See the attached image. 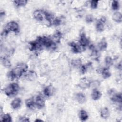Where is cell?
Instances as JSON below:
<instances>
[{
    "instance_id": "cell-1",
    "label": "cell",
    "mask_w": 122,
    "mask_h": 122,
    "mask_svg": "<svg viewBox=\"0 0 122 122\" xmlns=\"http://www.w3.org/2000/svg\"><path fill=\"white\" fill-rule=\"evenodd\" d=\"M28 65L24 63H21L17 66L8 73V77L10 79L13 80L20 77L23 73L27 71Z\"/></svg>"
},
{
    "instance_id": "cell-2",
    "label": "cell",
    "mask_w": 122,
    "mask_h": 122,
    "mask_svg": "<svg viewBox=\"0 0 122 122\" xmlns=\"http://www.w3.org/2000/svg\"><path fill=\"white\" fill-rule=\"evenodd\" d=\"M19 90V86L16 83H12L9 84L4 89L5 93L8 96H12L16 95Z\"/></svg>"
},
{
    "instance_id": "cell-3",
    "label": "cell",
    "mask_w": 122,
    "mask_h": 122,
    "mask_svg": "<svg viewBox=\"0 0 122 122\" xmlns=\"http://www.w3.org/2000/svg\"><path fill=\"white\" fill-rule=\"evenodd\" d=\"M38 39L43 47L52 49L55 48V44L51 38L47 37H38Z\"/></svg>"
},
{
    "instance_id": "cell-4",
    "label": "cell",
    "mask_w": 122,
    "mask_h": 122,
    "mask_svg": "<svg viewBox=\"0 0 122 122\" xmlns=\"http://www.w3.org/2000/svg\"><path fill=\"white\" fill-rule=\"evenodd\" d=\"M19 27L18 24L15 21H12L9 22L6 24L4 30L8 33L9 31H13L16 32L19 31Z\"/></svg>"
},
{
    "instance_id": "cell-5",
    "label": "cell",
    "mask_w": 122,
    "mask_h": 122,
    "mask_svg": "<svg viewBox=\"0 0 122 122\" xmlns=\"http://www.w3.org/2000/svg\"><path fill=\"white\" fill-rule=\"evenodd\" d=\"M46 12L41 10H37L33 13V17L39 21H42L45 19L46 20Z\"/></svg>"
},
{
    "instance_id": "cell-6",
    "label": "cell",
    "mask_w": 122,
    "mask_h": 122,
    "mask_svg": "<svg viewBox=\"0 0 122 122\" xmlns=\"http://www.w3.org/2000/svg\"><path fill=\"white\" fill-rule=\"evenodd\" d=\"M106 21V19L105 17H102L98 20L96 24V29L97 31L101 32L104 30Z\"/></svg>"
},
{
    "instance_id": "cell-7",
    "label": "cell",
    "mask_w": 122,
    "mask_h": 122,
    "mask_svg": "<svg viewBox=\"0 0 122 122\" xmlns=\"http://www.w3.org/2000/svg\"><path fill=\"white\" fill-rule=\"evenodd\" d=\"M35 103L36 106L39 109L42 108L45 105V100L43 96L41 95H38L35 101Z\"/></svg>"
},
{
    "instance_id": "cell-8",
    "label": "cell",
    "mask_w": 122,
    "mask_h": 122,
    "mask_svg": "<svg viewBox=\"0 0 122 122\" xmlns=\"http://www.w3.org/2000/svg\"><path fill=\"white\" fill-rule=\"evenodd\" d=\"M70 45L73 51L76 53L81 52L84 49V48L81 46L80 44H76L74 42H71Z\"/></svg>"
},
{
    "instance_id": "cell-9",
    "label": "cell",
    "mask_w": 122,
    "mask_h": 122,
    "mask_svg": "<svg viewBox=\"0 0 122 122\" xmlns=\"http://www.w3.org/2000/svg\"><path fill=\"white\" fill-rule=\"evenodd\" d=\"M90 82L86 78H83L81 79L79 83V87L83 89L88 88L90 86Z\"/></svg>"
},
{
    "instance_id": "cell-10",
    "label": "cell",
    "mask_w": 122,
    "mask_h": 122,
    "mask_svg": "<svg viewBox=\"0 0 122 122\" xmlns=\"http://www.w3.org/2000/svg\"><path fill=\"white\" fill-rule=\"evenodd\" d=\"M79 43H80V44L84 48L89 45V41L88 39L86 37L85 34L83 33H81L80 35Z\"/></svg>"
},
{
    "instance_id": "cell-11",
    "label": "cell",
    "mask_w": 122,
    "mask_h": 122,
    "mask_svg": "<svg viewBox=\"0 0 122 122\" xmlns=\"http://www.w3.org/2000/svg\"><path fill=\"white\" fill-rule=\"evenodd\" d=\"M54 87L50 85L46 87H45L43 90L44 94L47 97H50L53 95L54 92Z\"/></svg>"
},
{
    "instance_id": "cell-12",
    "label": "cell",
    "mask_w": 122,
    "mask_h": 122,
    "mask_svg": "<svg viewBox=\"0 0 122 122\" xmlns=\"http://www.w3.org/2000/svg\"><path fill=\"white\" fill-rule=\"evenodd\" d=\"M25 77L28 80L33 81L36 78L37 75L35 71H29L27 72H26V73L25 74Z\"/></svg>"
},
{
    "instance_id": "cell-13",
    "label": "cell",
    "mask_w": 122,
    "mask_h": 122,
    "mask_svg": "<svg viewBox=\"0 0 122 122\" xmlns=\"http://www.w3.org/2000/svg\"><path fill=\"white\" fill-rule=\"evenodd\" d=\"M21 101L20 98H16L14 99L11 102V106L14 109L19 108L21 105Z\"/></svg>"
},
{
    "instance_id": "cell-14",
    "label": "cell",
    "mask_w": 122,
    "mask_h": 122,
    "mask_svg": "<svg viewBox=\"0 0 122 122\" xmlns=\"http://www.w3.org/2000/svg\"><path fill=\"white\" fill-rule=\"evenodd\" d=\"M122 94L121 93H114L112 94L111 97V100L113 102L120 103L122 102Z\"/></svg>"
},
{
    "instance_id": "cell-15",
    "label": "cell",
    "mask_w": 122,
    "mask_h": 122,
    "mask_svg": "<svg viewBox=\"0 0 122 122\" xmlns=\"http://www.w3.org/2000/svg\"><path fill=\"white\" fill-rule=\"evenodd\" d=\"M76 99L80 103H83L86 101V97L82 93H78L76 95Z\"/></svg>"
},
{
    "instance_id": "cell-16",
    "label": "cell",
    "mask_w": 122,
    "mask_h": 122,
    "mask_svg": "<svg viewBox=\"0 0 122 122\" xmlns=\"http://www.w3.org/2000/svg\"><path fill=\"white\" fill-rule=\"evenodd\" d=\"M112 19L116 22H121L122 20V15L120 12H115L112 15Z\"/></svg>"
},
{
    "instance_id": "cell-17",
    "label": "cell",
    "mask_w": 122,
    "mask_h": 122,
    "mask_svg": "<svg viewBox=\"0 0 122 122\" xmlns=\"http://www.w3.org/2000/svg\"><path fill=\"white\" fill-rule=\"evenodd\" d=\"M26 106L31 109H34L36 107L35 101L32 98H30L26 101Z\"/></svg>"
},
{
    "instance_id": "cell-18",
    "label": "cell",
    "mask_w": 122,
    "mask_h": 122,
    "mask_svg": "<svg viewBox=\"0 0 122 122\" xmlns=\"http://www.w3.org/2000/svg\"><path fill=\"white\" fill-rule=\"evenodd\" d=\"M102 94L100 91L96 89H94L92 91V99L94 100H97L99 99L101 97Z\"/></svg>"
},
{
    "instance_id": "cell-19",
    "label": "cell",
    "mask_w": 122,
    "mask_h": 122,
    "mask_svg": "<svg viewBox=\"0 0 122 122\" xmlns=\"http://www.w3.org/2000/svg\"><path fill=\"white\" fill-rule=\"evenodd\" d=\"M110 115L109 110L107 108H104L101 111V116L104 119H107Z\"/></svg>"
},
{
    "instance_id": "cell-20",
    "label": "cell",
    "mask_w": 122,
    "mask_h": 122,
    "mask_svg": "<svg viewBox=\"0 0 122 122\" xmlns=\"http://www.w3.org/2000/svg\"><path fill=\"white\" fill-rule=\"evenodd\" d=\"M107 47V43L105 39H102L98 43V47L100 50H104Z\"/></svg>"
},
{
    "instance_id": "cell-21",
    "label": "cell",
    "mask_w": 122,
    "mask_h": 122,
    "mask_svg": "<svg viewBox=\"0 0 122 122\" xmlns=\"http://www.w3.org/2000/svg\"><path fill=\"white\" fill-rule=\"evenodd\" d=\"M1 61L2 65L6 68H9L11 66V63L10 60L8 59H7L6 57H1Z\"/></svg>"
},
{
    "instance_id": "cell-22",
    "label": "cell",
    "mask_w": 122,
    "mask_h": 122,
    "mask_svg": "<svg viewBox=\"0 0 122 122\" xmlns=\"http://www.w3.org/2000/svg\"><path fill=\"white\" fill-rule=\"evenodd\" d=\"M101 72L102 74V77L104 79L108 78L109 77H110L111 76V75L110 72L109 71L107 68H103L102 70H101Z\"/></svg>"
},
{
    "instance_id": "cell-23",
    "label": "cell",
    "mask_w": 122,
    "mask_h": 122,
    "mask_svg": "<svg viewBox=\"0 0 122 122\" xmlns=\"http://www.w3.org/2000/svg\"><path fill=\"white\" fill-rule=\"evenodd\" d=\"M80 118L81 121H85L88 118V115L85 110H81L80 111Z\"/></svg>"
},
{
    "instance_id": "cell-24",
    "label": "cell",
    "mask_w": 122,
    "mask_h": 122,
    "mask_svg": "<svg viewBox=\"0 0 122 122\" xmlns=\"http://www.w3.org/2000/svg\"><path fill=\"white\" fill-rule=\"evenodd\" d=\"M1 121L4 122H10L12 121L11 117L9 114H5L1 117Z\"/></svg>"
},
{
    "instance_id": "cell-25",
    "label": "cell",
    "mask_w": 122,
    "mask_h": 122,
    "mask_svg": "<svg viewBox=\"0 0 122 122\" xmlns=\"http://www.w3.org/2000/svg\"><path fill=\"white\" fill-rule=\"evenodd\" d=\"M113 61L112 59L110 56H107L105 59V63L107 67L108 68L112 65V64H113Z\"/></svg>"
},
{
    "instance_id": "cell-26",
    "label": "cell",
    "mask_w": 122,
    "mask_h": 122,
    "mask_svg": "<svg viewBox=\"0 0 122 122\" xmlns=\"http://www.w3.org/2000/svg\"><path fill=\"white\" fill-rule=\"evenodd\" d=\"M72 65L75 67H78L81 66V61L80 59L73 60L71 62Z\"/></svg>"
},
{
    "instance_id": "cell-27",
    "label": "cell",
    "mask_w": 122,
    "mask_h": 122,
    "mask_svg": "<svg viewBox=\"0 0 122 122\" xmlns=\"http://www.w3.org/2000/svg\"><path fill=\"white\" fill-rule=\"evenodd\" d=\"M28 1L25 0H15L14 3L17 6H24L27 3Z\"/></svg>"
},
{
    "instance_id": "cell-28",
    "label": "cell",
    "mask_w": 122,
    "mask_h": 122,
    "mask_svg": "<svg viewBox=\"0 0 122 122\" xmlns=\"http://www.w3.org/2000/svg\"><path fill=\"white\" fill-rule=\"evenodd\" d=\"M120 8L119 2L117 0H113L112 2V10H118Z\"/></svg>"
},
{
    "instance_id": "cell-29",
    "label": "cell",
    "mask_w": 122,
    "mask_h": 122,
    "mask_svg": "<svg viewBox=\"0 0 122 122\" xmlns=\"http://www.w3.org/2000/svg\"><path fill=\"white\" fill-rule=\"evenodd\" d=\"M61 20L60 18L59 17H57L56 18H55L54 20H53V24L55 26H59L61 24Z\"/></svg>"
},
{
    "instance_id": "cell-30",
    "label": "cell",
    "mask_w": 122,
    "mask_h": 122,
    "mask_svg": "<svg viewBox=\"0 0 122 122\" xmlns=\"http://www.w3.org/2000/svg\"><path fill=\"white\" fill-rule=\"evenodd\" d=\"M85 20H86V21L87 22L91 23V22L93 21V16H92V15L89 14V15H87L86 16Z\"/></svg>"
},
{
    "instance_id": "cell-31",
    "label": "cell",
    "mask_w": 122,
    "mask_h": 122,
    "mask_svg": "<svg viewBox=\"0 0 122 122\" xmlns=\"http://www.w3.org/2000/svg\"><path fill=\"white\" fill-rule=\"evenodd\" d=\"M98 4V1L92 0L91 1V7L92 9H96Z\"/></svg>"
},
{
    "instance_id": "cell-32",
    "label": "cell",
    "mask_w": 122,
    "mask_h": 122,
    "mask_svg": "<svg viewBox=\"0 0 122 122\" xmlns=\"http://www.w3.org/2000/svg\"><path fill=\"white\" fill-rule=\"evenodd\" d=\"M61 36H62L61 33L60 31H57L55 32V33L54 34V38L56 40H57V41L59 40L61 38Z\"/></svg>"
},
{
    "instance_id": "cell-33",
    "label": "cell",
    "mask_w": 122,
    "mask_h": 122,
    "mask_svg": "<svg viewBox=\"0 0 122 122\" xmlns=\"http://www.w3.org/2000/svg\"><path fill=\"white\" fill-rule=\"evenodd\" d=\"M87 67L85 65H82L81 68V71L82 73H84L87 71Z\"/></svg>"
},
{
    "instance_id": "cell-34",
    "label": "cell",
    "mask_w": 122,
    "mask_h": 122,
    "mask_svg": "<svg viewBox=\"0 0 122 122\" xmlns=\"http://www.w3.org/2000/svg\"><path fill=\"white\" fill-rule=\"evenodd\" d=\"M19 121L20 122H30L29 119L26 117H22L20 118Z\"/></svg>"
},
{
    "instance_id": "cell-35",
    "label": "cell",
    "mask_w": 122,
    "mask_h": 122,
    "mask_svg": "<svg viewBox=\"0 0 122 122\" xmlns=\"http://www.w3.org/2000/svg\"><path fill=\"white\" fill-rule=\"evenodd\" d=\"M35 121H36V122H37V121H41H41H42V120H39V119H37Z\"/></svg>"
}]
</instances>
